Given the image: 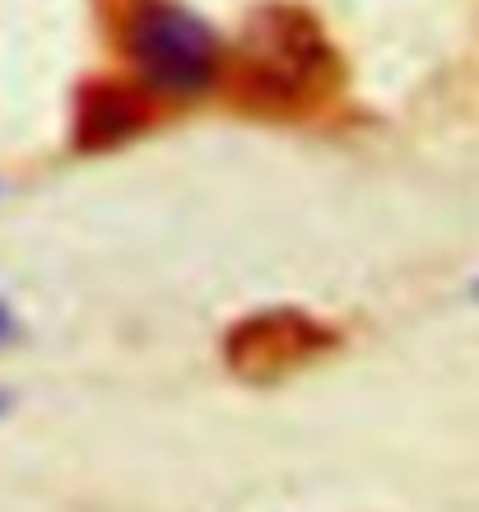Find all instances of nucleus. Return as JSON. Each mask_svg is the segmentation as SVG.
Listing matches in <instances>:
<instances>
[{"mask_svg":"<svg viewBox=\"0 0 479 512\" xmlns=\"http://www.w3.org/2000/svg\"><path fill=\"white\" fill-rule=\"evenodd\" d=\"M131 56L149 89L187 98L214 80L219 42H214L210 24L191 10L168 5V0H149L131 19Z\"/></svg>","mask_w":479,"mask_h":512,"instance_id":"f257e3e1","label":"nucleus"},{"mask_svg":"<svg viewBox=\"0 0 479 512\" xmlns=\"http://www.w3.org/2000/svg\"><path fill=\"white\" fill-rule=\"evenodd\" d=\"M331 345H335V336L317 317H307V312H256L242 326H233L224 354L238 378L275 382L284 373H293V368L312 364Z\"/></svg>","mask_w":479,"mask_h":512,"instance_id":"f03ea898","label":"nucleus"},{"mask_svg":"<svg viewBox=\"0 0 479 512\" xmlns=\"http://www.w3.org/2000/svg\"><path fill=\"white\" fill-rule=\"evenodd\" d=\"M326 42H321L317 24L303 14H266L256 24V38L247 47V70H252L256 94L275 98H298L303 89L317 84L326 70Z\"/></svg>","mask_w":479,"mask_h":512,"instance_id":"7ed1b4c3","label":"nucleus"},{"mask_svg":"<svg viewBox=\"0 0 479 512\" xmlns=\"http://www.w3.org/2000/svg\"><path fill=\"white\" fill-rule=\"evenodd\" d=\"M10 331H14V317H10V308H0V340L10 336Z\"/></svg>","mask_w":479,"mask_h":512,"instance_id":"20e7f679","label":"nucleus"},{"mask_svg":"<svg viewBox=\"0 0 479 512\" xmlns=\"http://www.w3.org/2000/svg\"><path fill=\"white\" fill-rule=\"evenodd\" d=\"M0 410H5V396H0Z\"/></svg>","mask_w":479,"mask_h":512,"instance_id":"39448f33","label":"nucleus"},{"mask_svg":"<svg viewBox=\"0 0 479 512\" xmlns=\"http://www.w3.org/2000/svg\"><path fill=\"white\" fill-rule=\"evenodd\" d=\"M475 294H479V284H475Z\"/></svg>","mask_w":479,"mask_h":512,"instance_id":"423d86ee","label":"nucleus"}]
</instances>
